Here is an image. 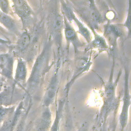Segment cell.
I'll use <instances>...</instances> for the list:
<instances>
[{
  "instance_id": "1",
  "label": "cell",
  "mask_w": 131,
  "mask_h": 131,
  "mask_svg": "<svg viewBox=\"0 0 131 131\" xmlns=\"http://www.w3.org/2000/svg\"><path fill=\"white\" fill-rule=\"evenodd\" d=\"M76 6L75 10L85 23L94 30L103 21V17L94 1H83Z\"/></svg>"
},
{
  "instance_id": "2",
  "label": "cell",
  "mask_w": 131,
  "mask_h": 131,
  "mask_svg": "<svg viewBox=\"0 0 131 131\" xmlns=\"http://www.w3.org/2000/svg\"><path fill=\"white\" fill-rule=\"evenodd\" d=\"M48 53V49L46 47L36 60L28 80V86L31 90L38 86L39 83L47 63Z\"/></svg>"
},
{
  "instance_id": "3",
  "label": "cell",
  "mask_w": 131,
  "mask_h": 131,
  "mask_svg": "<svg viewBox=\"0 0 131 131\" xmlns=\"http://www.w3.org/2000/svg\"><path fill=\"white\" fill-rule=\"evenodd\" d=\"M61 13L63 16L69 21H74L78 28V32L85 38L86 41L89 43L92 40L91 34L89 29L84 25L79 20L74 13L73 9L70 6L66 3V2H61Z\"/></svg>"
},
{
  "instance_id": "4",
  "label": "cell",
  "mask_w": 131,
  "mask_h": 131,
  "mask_svg": "<svg viewBox=\"0 0 131 131\" xmlns=\"http://www.w3.org/2000/svg\"><path fill=\"white\" fill-rule=\"evenodd\" d=\"M15 13L20 17L24 24L26 25L31 20L33 16V11L29 5L25 1H13Z\"/></svg>"
},
{
  "instance_id": "5",
  "label": "cell",
  "mask_w": 131,
  "mask_h": 131,
  "mask_svg": "<svg viewBox=\"0 0 131 131\" xmlns=\"http://www.w3.org/2000/svg\"><path fill=\"white\" fill-rule=\"evenodd\" d=\"M130 95L128 89V74L125 73V88L124 93L123 97V104L122 106V111L120 115V123L122 128V130L125 127L127 120H128V108L130 105Z\"/></svg>"
},
{
  "instance_id": "6",
  "label": "cell",
  "mask_w": 131,
  "mask_h": 131,
  "mask_svg": "<svg viewBox=\"0 0 131 131\" xmlns=\"http://www.w3.org/2000/svg\"><path fill=\"white\" fill-rule=\"evenodd\" d=\"M63 16V15H62ZM63 17V30L66 39L69 43H72L76 51L79 48L82 47V43L80 41L77 33L76 32L74 28L70 24L69 21Z\"/></svg>"
},
{
  "instance_id": "7",
  "label": "cell",
  "mask_w": 131,
  "mask_h": 131,
  "mask_svg": "<svg viewBox=\"0 0 131 131\" xmlns=\"http://www.w3.org/2000/svg\"><path fill=\"white\" fill-rule=\"evenodd\" d=\"M58 86V79L57 74L53 75L49 85L46 90L43 100V104L46 107H48L52 102L56 93Z\"/></svg>"
},
{
  "instance_id": "8",
  "label": "cell",
  "mask_w": 131,
  "mask_h": 131,
  "mask_svg": "<svg viewBox=\"0 0 131 131\" xmlns=\"http://www.w3.org/2000/svg\"><path fill=\"white\" fill-rule=\"evenodd\" d=\"M51 26L53 32V34L57 40L61 38V32L63 27V17L58 12L53 13L51 15Z\"/></svg>"
},
{
  "instance_id": "9",
  "label": "cell",
  "mask_w": 131,
  "mask_h": 131,
  "mask_svg": "<svg viewBox=\"0 0 131 131\" xmlns=\"http://www.w3.org/2000/svg\"><path fill=\"white\" fill-rule=\"evenodd\" d=\"M104 34L111 45H115L117 39L121 36L122 31L120 28L116 25L107 24L104 27Z\"/></svg>"
},
{
  "instance_id": "10",
  "label": "cell",
  "mask_w": 131,
  "mask_h": 131,
  "mask_svg": "<svg viewBox=\"0 0 131 131\" xmlns=\"http://www.w3.org/2000/svg\"><path fill=\"white\" fill-rule=\"evenodd\" d=\"M13 60L12 57L8 54L0 55V69L2 73L8 78L11 77Z\"/></svg>"
},
{
  "instance_id": "11",
  "label": "cell",
  "mask_w": 131,
  "mask_h": 131,
  "mask_svg": "<svg viewBox=\"0 0 131 131\" xmlns=\"http://www.w3.org/2000/svg\"><path fill=\"white\" fill-rule=\"evenodd\" d=\"M27 69L25 61L21 58L17 61L15 74V80L17 82L24 81L27 77Z\"/></svg>"
},
{
  "instance_id": "12",
  "label": "cell",
  "mask_w": 131,
  "mask_h": 131,
  "mask_svg": "<svg viewBox=\"0 0 131 131\" xmlns=\"http://www.w3.org/2000/svg\"><path fill=\"white\" fill-rule=\"evenodd\" d=\"M107 45L104 38L98 34H96L94 40L89 42V49H96L100 51L107 49Z\"/></svg>"
},
{
  "instance_id": "13",
  "label": "cell",
  "mask_w": 131,
  "mask_h": 131,
  "mask_svg": "<svg viewBox=\"0 0 131 131\" xmlns=\"http://www.w3.org/2000/svg\"><path fill=\"white\" fill-rule=\"evenodd\" d=\"M31 42V36L27 31L23 32L18 38L16 48L19 52H23L26 50L30 45Z\"/></svg>"
},
{
  "instance_id": "14",
  "label": "cell",
  "mask_w": 131,
  "mask_h": 131,
  "mask_svg": "<svg viewBox=\"0 0 131 131\" xmlns=\"http://www.w3.org/2000/svg\"><path fill=\"white\" fill-rule=\"evenodd\" d=\"M0 23L9 30L15 32L17 31L16 25L14 20L2 11H0Z\"/></svg>"
},
{
  "instance_id": "15",
  "label": "cell",
  "mask_w": 131,
  "mask_h": 131,
  "mask_svg": "<svg viewBox=\"0 0 131 131\" xmlns=\"http://www.w3.org/2000/svg\"><path fill=\"white\" fill-rule=\"evenodd\" d=\"M62 107H63V102L62 101H60L59 103V106L57 110L56 117H55L54 121L53 122V124L51 126L50 131H58Z\"/></svg>"
},
{
  "instance_id": "16",
  "label": "cell",
  "mask_w": 131,
  "mask_h": 131,
  "mask_svg": "<svg viewBox=\"0 0 131 131\" xmlns=\"http://www.w3.org/2000/svg\"><path fill=\"white\" fill-rule=\"evenodd\" d=\"M12 108H6L2 106L0 107V122L3 121L9 115L11 114L12 111Z\"/></svg>"
},
{
  "instance_id": "17",
  "label": "cell",
  "mask_w": 131,
  "mask_h": 131,
  "mask_svg": "<svg viewBox=\"0 0 131 131\" xmlns=\"http://www.w3.org/2000/svg\"><path fill=\"white\" fill-rule=\"evenodd\" d=\"M0 8L2 12L7 14L9 11L8 2L7 1H0Z\"/></svg>"
},
{
  "instance_id": "18",
  "label": "cell",
  "mask_w": 131,
  "mask_h": 131,
  "mask_svg": "<svg viewBox=\"0 0 131 131\" xmlns=\"http://www.w3.org/2000/svg\"><path fill=\"white\" fill-rule=\"evenodd\" d=\"M124 26L128 30V32L129 33V31H130V10L129 9L128 12L126 20H125V23L124 24Z\"/></svg>"
},
{
  "instance_id": "19",
  "label": "cell",
  "mask_w": 131,
  "mask_h": 131,
  "mask_svg": "<svg viewBox=\"0 0 131 131\" xmlns=\"http://www.w3.org/2000/svg\"><path fill=\"white\" fill-rule=\"evenodd\" d=\"M78 131H86V128L85 126H82L79 129Z\"/></svg>"
},
{
  "instance_id": "20",
  "label": "cell",
  "mask_w": 131,
  "mask_h": 131,
  "mask_svg": "<svg viewBox=\"0 0 131 131\" xmlns=\"http://www.w3.org/2000/svg\"><path fill=\"white\" fill-rule=\"evenodd\" d=\"M113 131H114V130H113Z\"/></svg>"
},
{
  "instance_id": "21",
  "label": "cell",
  "mask_w": 131,
  "mask_h": 131,
  "mask_svg": "<svg viewBox=\"0 0 131 131\" xmlns=\"http://www.w3.org/2000/svg\"><path fill=\"white\" fill-rule=\"evenodd\" d=\"M103 131H104V130H103Z\"/></svg>"
}]
</instances>
